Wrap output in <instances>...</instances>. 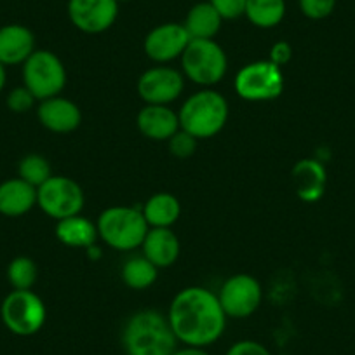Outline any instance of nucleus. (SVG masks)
<instances>
[{
  "instance_id": "obj_1",
  "label": "nucleus",
  "mask_w": 355,
  "mask_h": 355,
  "mask_svg": "<svg viewBox=\"0 0 355 355\" xmlns=\"http://www.w3.org/2000/svg\"><path fill=\"white\" fill-rule=\"evenodd\" d=\"M174 336L185 347L207 348L227 329V313L216 293L202 286H189L178 293L167 310Z\"/></svg>"
},
{
  "instance_id": "obj_2",
  "label": "nucleus",
  "mask_w": 355,
  "mask_h": 355,
  "mask_svg": "<svg viewBox=\"0 0 355 355\" xmlns=\"http://www.w3.org/2000/svg\"><path fill=\"white\" fill-rule=\"evenodd\" d=\"M166 313L146 309L135 312L122 329V347L125 355H171L178 348Z\"/></svg>"
},
{
  "instance_id": "obj_3",
  "label": "nucleus",
  "mask_w": 355,
  "mask_h": 355,
  "mask_svg": "<svg viewBox=\"0 0 355 355\" xmlns=\"http://www.w3.org/2000/svg\"><path fill=\"white\" fill-rule=\"evenodd\" d=\"M228 115L227 98L211 87L193 93L178 110L180 129L192 135L197 141L220 135L227 125Z\"/></svg>"
},
{
  "instance_id": "obj_4",
  "label": "nucleus",
  "mask_w": 355,
  "mask_h": 355,
  "mask_svg": "<svg viewBox=\"0 0 355 355\" xmlns=\"http://www.w3.org/2000/svg\"><path fill=\"white\" fill-rule=\"evenodd\" d=\"M98 235L108 248L129 252L141 248L150 230L141 209L132 206H112L101 211L96 220Z\"/></svg>"
},
{
  "instance_id": "obj_5",
  "label": "nucleus",
  "mask_w": 355,
  "mask_h": 355,
  "mask_svg": "<svg viewBox=\"0 0 355 355\" xmlns=\"http://www.w3.org/2000/svg\"><path fill=\"white\" fill-rule=\"evenodd\" d=\"M183 75L193 84L213 87L228 71V58L214 39H192L180 58Z\"/></svg>"
},
{
  "instance_id": "obj_6",
  "label": "nucleus",
  "mask_w": 355,
  "mask_h": 355,
  "mask_svg": "<svg viewBox=\"0 0 355 355\" xmlns=\"http://www.w3.org/2000/svg\"><path fill=\"white\" fill-rule=\"evenodd\" d=\"M0 319L16 336H33L46 324V303L32 289H12L0 305Z\"/></svg>"
},
{
  "instance_id": "obj_7",
  "label": "nucleus",
  "mask_w": 355,
  "mask_h": 355,
  "mask_svg": "<svg viewBox=\"0 0 355 355\" xmlns=\"http://www.w3.org/2000/svg\"><path fill=\"white\" fill-rule=\"evenodd\" d=\"M23 85L37 101L60 96L67 85V68L53 51L35 49L23 63Z\"/></svg>"
},
{
  "instance_id": "obj_8",
  "label": "nucleus",
  "mask_w": 355,
  "mask_h": 355,
  "mask_svg": "<svg viewBox=\"0 0 355 355\" xmlns=\"http://www.w3.org/2000/svg\"><path fill=\"white\" fill-rule=\"evenodd\" d=\"M234 87L239 98L251 103L277 100L284 91V73L270 60L252 61L237 71Z\"/></svg>"
},
{
  "instance_id": "obj_9",
  "label": "nucleus",
  "mask_w": 355,
  "mask_h": 355,
  "mask_svg": "<svg viewBox=\"0 0 355 355\" xmlns=\"http://www.w3.org/2000/svg\"><path fill=\"white\" fill-rule=\"evenodd\" d=\"M84 204V190L71 178L53 174L44 185L37 189V206L46 216L56 221L80 214Z\"/></svg>"
},
{
  "instance_id": "obj_10",
  "label": "nucleus",
  "mask_w": 355,
  "mask_h": 355,
  "mask_svg": "<svg viewBox=\"0 0 355 355\" xmlns=\"http://www.w3.org/2000/svg\"><path fill=\"white\" fill-rule=\"evenodd\" d=\"M216 295L230 319H248L263 302L261 282L249 274H235L228 277Z\"/></svg>"
},
{
  "instance_id": "obj_11",
  "label": "nucleus",
  "mask_w": 355,
  "mask_h": 355,
  "mask_svg": "<svg viewBox=\"0 0 355 355\" xmlns=\"http://www.w3.org/2000/svg\"><path fill=\"white\" fill-rule=\"evenodd\" d=\"M185 75L173 67L159 64L143 71L136 84L139 98L145 105H171L182 96Z\"/></svg>"
},
{
  "instance_id": "obj_12",
  "label": "nucleus",
  "mask_w": 355,
  "mask_h": 355,
  "mask_svg": "<svg viewBox=\"0 0 355 355\" xmlns=\"http://www.w3.org/2000/svg\"><path fill=\"white\" fill-rule=\"evenodd\" d=\"M119 6L117 0H68L67 12L75 28L82 33L98 35L115 25Z\"/></svg>"
},
{
  "instance_id": "obj_13",
  "label": "nucleus",
  "mask_w": 355,
  "mask_h": 355,
  "mask_svg": "<svg viewBox=\"0 0 355 355\" xmlns=\"http://www.w3.org/2000/svg\"><path fill=\"white\" fill-rule=\"evenodd\" d=\"M190 40L192 39L183 23H162L146 33L143 51L153 63L166 64L180 60Z\"/></svg>"
},
{
  "instance_id": "obj_14",
  "label": "nucleus",
  "mask_w": 355,
  "mask_h": 355,
  "mask_svg": "<svg viewBox=\"0 0 355 355\" xmlns=\"http://www.w3.org/2000/svg\"><path fill=\"white\" fill-rule=\"evenodd\" d=\"M37 119L47 131L56 135H68L80 128L82 112L75 101L63 96H54L39 101Z\"/></svg>"
},
{
  "instance_id": "obj_15",
  "label": "nucleus",
  "mask_w": 355,
  "mask_h": 355,
  "mask_svg": "<svg viewBox=\"0 0 355 355\" xmlns=\"http://www.w3.org/2000/svg\"><path fill=\"white\" fill-rule=\"evenodd\" d=\"M136 125L152 141H169L180 131V119L169 105H145L136 115Z\"/></svg>"
},
{
  "instance_id": "obj_16",
  "label": "nucleus",
  "mask_w": 355,
  "mask_h": 355,
  "mask_svg": "<svg viewBox=\"0 0 355 355\" xmlns=\"http://www.w3.org/2000/svg\"><path fill=\"white\" fill-rule=\"evenodd\" d=\"M35 53V35L25 25L11 23L0 28V63L8 67L23 64Z\"/></svg>"
},
{
  "instance_id": "obj_17",
  "label": "nucleus",
  "mask_w": 355,
  "mask_h": 355,
  "mask_svg": "<svg viewBox=\"0 0 355 355\" xmlns=\"http://www.w3.org/2000/svg\"><path fill=\"white\" fill-rule=\"evenodd\" d=\"M293 185L296 196L303 202H317L322 199L327 185V173L322 162L317 159H302L291 169Z\"/></svg>"
},
{
  "instance_id": "obj_18",
  "label": "nucleus",
  "mask_w": 355,
  "mask_h": 355,
  "mask_svg": "<svg viewBox=\"0 0 355 355\" xmlns=\"http://www.w3.org/2000/svg\"><path fill=\"white\" fill-rule=\"evenodd\" d=\"M141 254L157 268H169L180 258L182 242L173 228H150L141 244Z\"/></svg>"
},
{
  "instance_id": "obj_19",
  "label": "nucleus",
  "mask_w": 355,
  "mask_h": 355,
  "mask_svg": "<svg viewBox=\"0 0 355 355\" xmlns=\"http://www.w3.org/2000/svg\"><path fill=\"white\" fill-rule=\"evenodd\" d=\"M37 206V189L21 178H9L0 183V214L19 218Z\"/></svg>"
},
{
  "instance_id": "obj_20",
  "label": "nucleus",
  "mask_w": 355,
  "mask_h": 355,
  "mask_svg": "<svg viewBox=\"0 0 355 355\" xmlns=\"http://www.w3.org/2000/svg\"><path fill=\"white\" fill-rule=\"evenodd\" d=\"M54 234L61 244L75 249H89L91 245L96 244L98 237H100L96 223L82 216V214H75V216H68L64 220L56 221Z\"/></svg>"
},
{
  "instance_id": "obj_21",
  "label": "nucleus",
  "mask_w": 355,
  "mask_h": 355,
  "mask_svg": "<svg viewBox=\"0 0 355 355\" xmlns=\"http://www.w3.org/2000/svg\"><path fill=\"white\" fill-rule=\"evenodd\" d=\"M141 213L150 228H171L182 216V202L169 192L153 193L143 204Z\"/></svg>"
},
{
  "instance_id": "obj_22",
  "label": "nucleus",
  "mask_w": 355,
  "mask_h": 355,
  "mask_svg": "<svg viewBox=\"0 0 355 355\" xmlns=\"http://www.w3.org/2000/svg\"><path fill=\"white\" fill-rule=\"evenodd\" d=\"M221 25L223 19L209 2H199L192 6L183 23L190 39H214L220 33Z\"/></svg>"
},
{
  "instance_id": "obj_23",
  "label": "nucleus",
  "mask_w": 355,
  "mask_h": 355,
  "mask_svg": "<svg viewBox=\"0 0 355 355\" xmlns=\"http://www.w3.org/2000/svg\"><path fill=\"white\" fill-rule=\"evenodd\" d=\"M159 277V268L143 254L131 256L121 266V279L129 289L135 291H145L152 288Z\"/></svg>"
},
{
  "instance_id": "obj_24",
  "label": "nucleus",
  "mask_w": 355,
  "mask_h": 355,
  "mask_svg": "<svg viewBox=\"0 0 355 355\" xmlns=\"http://www.w3.org/2000/svg\"><path fill=\"white\" fill-rule=\"evenodd\" d=\"M244 16L256 28H275L286 16V0H248Z\"/></svg>"
},
{
  "instance_id": "obj_25",
  "label": "nucleus",
  "mask_w": 355,
  "mask_h": 355,
  "mask_svg": "<svg viewBox=\"0 0 355 355\" xmlns=\"http://www.w3.org/2000/svg\"><path fill=\"white\" fill-rule=\"evenodd\" d=\"M39 279V266L30 256H16L8 265V281L12 289H32Z\"/></svg>"
},
{
  "instance_id": "obj_26",
  "label": "nucleus",
  "mask_w": 355,
  "mask_h": 355,
  "mask_svg": "<svg viewBox=\"0 0 355 355\" xmlns=\"http://www.w3.org/2000/svg\"><path fill=\"white\" fill-rule=\"evenodd\" d=\"M53 176V169H51L49 160L39 153H28L23 157L18 164V178L25 180L32 187L39 189L40 185Z\"/></svg>"
},
{
  "instance_id": "obj_27",
  "label": "nucleus",
  "mask_w": 355,
  "mask_h": 355,
  "mask_svg": "<svg viewBox=\"0 0 355 355\" xmlns=\"http://www.w3.org/2000/svg\"><path fill=\"white\" fill-rule=\"evenodd\" d=\"M300 11L312 21H320L333 15L336 0H298Z\"/></svg>"
},
{
  "instance_id": "obj_28",
  "label": "nucleus",
  "mask_w": 355,
  "mask_h": 355,
  "mask_svg": "<svg viewBox=\"0 0 355 355\" xmlns=\"http://www.w3.org/2000/svg\"><path fill=\"white\" fill-rule=\"evenodd\" d=\"M167 143H169L171 155L176 159H189L197 150V139L183 129H180Z\"/></svg>"
},
{
  "instance_id": "obj_29",
  "label": "nucleus",
  "mask_w": 355,
  "mask_h": 355,
  "mask_svg": "<svg viewBox=\"0 0 355 355\" xmlns=\"http://www.w3.org/2000/svg\"><path fill=\"white\" fill-rule=\"evenodd\" d=\"M6 103H8L9 110L15 112V114H26V112L35 107L37 100L25 85H21V87L12 89L8 98H6Z\"/></svg>"
},
{
  "instance_id": "obj_30",
  "label": "nucleus",
  "mask_w": 355,
  "mask_h": 355,
  "mask_svg": "<svg viewBox=\"0 0 355 355\" xmlns=\"http://www.w3.org/2000/svg\"><path fill=\"white\" fill-rule=\"evenodd\" d=\"M209 4L216 9L223 21L225 19L230 21V19H239L244 16L248 0H209Z\"/></svg>"
},
{
  "instance_id": "obj_31",
  "label": "nucleus",
  "mask_w": 355,
  "mask_h": 355,
  "mask_svg": "<svg viewBox=\"0 0 355 355\" xmlns=\"http://www.w3.org/2000/svg\"><path fill=\"white\" fill-rule=\"evenodd\" d=\"M225 355H272L263 343L254 340H241L232 345Z\"/></svg>"
},
{
  "instance_id": "obj_32",
  "label": "nucleus",
  "mask_w": 355,
  "mask_h": 355,
  "mask_svg": "<svg viewBox=\"0 0 355 355\" xmlns=\"http://www.w3.org/2000/svg\"><path fill=\"white\" fill-rule=\"evenodd\" d=\"M293 58V47L291 44L286 42V40H279V42H275L274 46L270 47V54H268V60L272 61V63H275L277 67H286V64L291 61Z\"/></svg>"
},
{
  "instance_id": "obj_33",
  "label": "nucleus",
  "mask_w": 355,
  "mask_h": 355,
  "mask_svg": "<svg viewBox=\"0 0 355 355\" xmlns=\"http://www.w3.org/2000/svg\"><path fill=\"white\" fill-rule=\"evenodd\" d=\"M171 355H211L206 348H197V347H185L183 345L182 348L178 347L176 350L173 352Z\"/></svg>"
},
{
  "instance_id": "obj_34",
  "label": "nucleus",
  "mask_w": 355,
  "mask_h": 355,
  "mask_svg": "<svg viewBox=\"0 0 355 355\" xmlns=\"http://www.w3.org/2000/svg\"><path fill=\"white\" fill-rule=\"evenodd\" d=\"M6 82H8V71H6L4 64L0 63V94H2V91H4Z\"/></svg>"
},
{
  "instance_id": "obj_35",
  "label": "nucleus",
  "mask_w": 355,
  "mask_h": 355,
  "mask_svg": "<svg viewBox=\"0 0 355 355\" xmlns=\"http://www.w3.org/2000/svg\"><path fill=\"white\" fill-rule=\"evenodd\" d=\"M119 4H124V2H131V0H117Z\"/></svg>"
}]
</instances>
